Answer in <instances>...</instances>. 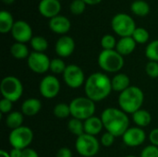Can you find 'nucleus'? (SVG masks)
<instances>
[{
    "label": "nucleus",
    "mask_w": 158,
    "mask_h": 157,
    "mask_svg": "<svg viewBox=\"0 0 158 157\" xmlns=\"http://www.w3.org/2000/svg\"><path fill=\"white\" fill-rule=\"evenodd\" d=\"M85 2L86 5H91V6H94V5H97L99 4L102 0H83Z\"/></svg>",
    "instance_id": "obj_43"
},
{
    "label": "nucleus",
    "mask_w": 158,
    "mask_h": 157,
    "mask_svg": "<svg viewBox=\"0 0 158 157\" xmlns=\"http://www.w3.org/2000/svg\"><path fill=\"white\" fill-rule=\"evenodd\" d=\"M131 10L133 14L139 17H144L150 12V6L146 1L136 0L131 5Z\"/></svg>",
    "instance_id": "obj_26"
},
{
    "label": "nucleus",
    "mask_w": 158,
    "mask_h": 157,
    "mask_svg": "<svg viewBox=\"0 0 158 157\" xmlns=\"http://www.w3.org/2000/svg\"><path fill=\"white\" fill-rule=\"evenodd\" d=\"M86 4L83 0H73L70 3L69 9L70 12L74 15H81L84 12Z\"/></svg>",
    "instance_id": "obj_34"
},
{
    "label": "nucleus",
    "mask_w": 158,
    "mask_h": 157,
    "mask_svg": "<svg viewBox=\"0 0 158 157\" xmlns=\"http://www.w3.org/2000/svg\"><path fill=\"white\" fill-rule=\"evenodd\" d=\"M112 30L120 37L132 36L136 27L133 19L125 13H118L115 15L111 20Z\"/></svg>",
    "instance_id": "obj_8"
},
{
    "label": "nucleus",
    "mask_w": 158,
    "mask_h": 157,
    "mask_svg": "<svg viewBox=\"0 0 158 157\" xmlns=\"http://www.w3.org/2000/svg\"><path fill=\"white\" fill-rule=\"evenodd\" d=\"M2 1L6 5H11V4H13L15 2V0H2Z\"/></svg>",
    "instance_id": "obj_45"
},
{
    "label": "nucleus",
    "mask_w": 158,
    "mask_h": 157,
    "mask_svg": "<svg viewBox=\"0 0 158 157\" xmlns=\"http://www.w3.org/2000/svg\"><path fill=\"white\" fill-rule=\"evenodd\" d=\"M62 76L64 82L71 89H78L84 85L86 81L85 75L81 68L74 64L68 65Z\"/></svg>",
    "instance_id": "obj_10"
},
{
    "label": "nucleus",
    "mask_w": 158,
    "mask_h": 157,
    "mask_svg": "<svg viewBox=\"0 0 158 157\" xmlns=\"http://www.w3.org/2000/svg\"><path fill=\"white\" fill-rule=\"evenodd\" d=\"M118 101L122 111L132 115L142 108L144 101V93L138 86H130L119 93Z\"/></svg>",
    "instance_id": "obj_3"
},
{
    "label": "nucleus",
    "mask_w": 158,
    "mask_h": 157,
    "mask_svg": "<svg viewBox=\"0 0 158 157\" xmlns=\"http://www.w3.org/2000/svg\"><path fill=\"white\" fill-rule=\"evenodd\" d=\"M136 42L132 38V36L129 37H121L117 43L116 51L119 53L122 56L131 55L136 48Z\"/></svg>",
    "instance_id": "obj_19"
},
{
    "label": "nucleus",
    "mask_w": 158,
    "mask_h": 157,
    "mask_svg": "<svg viewBox=\"0 0 158 157\" xmlns=\"http://www.w3.org/2000/svg\"><path fill=\"white\" fill-rule=\"evenodd\" d=\"M14 23L15 21L10 12L6 10H2L0 12V32L7 33L11 31Z\"/></svg>",
    "instance_id": "obj_24"
},
{
    "label": "nucleus",
    "mask_w": 158,
    "mask_h": 157,
    "mask_svg": "<svg viewBox=\"0 0 158 157\" xmlns=\"http://www.w3.org/2000/svg\"><path fill=\"white\" fill-rule=\"evenodd\" d=\"M98 65L107 73H118L124 66L123 56L114 50H102L98 56Z\"/></svg>",
    "instance_id": "obj_4"
},
{
    "label": "nucleus",
    "mask_w": 158,
    "mask_h": 157,
    "mask_svg": "<svg viewBox=\"0 0 158 157\" xmlns=\"http://www.w3.org/2000/svg\"><path fill=\"white\" fill-rule=\"evenodd\" d=\"M11 35L17 43H26L32 39V30L31 25L24 20H17L11 30Z\"/></svg>",
    "instance_id": "obj_13"
},
{
    "label": "nucleus",
    "mask_w": 158,
    "mask_h": 157,
    "mask_svg": "<svg viewBox=\"0 0 158 157\" xmlns=\"http://www.w3.org/2000/svg\"><path fill=\"white\" fill-rule=\"evenodd\" d=\"M126 157H140V156H135V155H128V156Z\"/></svg>",
    "instance_id": "obj_46"
},
{
    "label": "nucleus",
    "mask_w": 158,
    "mask_h": 157,
    "mask_svg": "<svg viewBox=\"0 0 158 157\" xmlns=\"http://www.w3.org/2000/svg\"><path fill=\"white\" fill-rule=\"evenodd\" d=\"M23 121H24V115L22 112L19 111H12L6 117V125L8 129L11 130H16L21 126H23Z\"/></svg>",
    "instance_id": "obj_23"
},
{
    "label": "nucleus",
    "mask_w": 158,
    "mask_h": 157,
    "mask_svg": "<svg viewBox=\"0 0 158 157\" xmlns=\"http://www.w3.org/2000/svg\"><path fill=\"white\" fill-rule=\"evenodd\" d=\"M75 50V42L72 37L68 35L61 36L56 43L55 51L60 58L70 56Z\"/></svg>",
    "instance_id": "obj_15"
},
{
    "label": "nucleus",
    "mask_w": 158,
    "mask_h": 157,
    "mask_svg": "<svg viewBox=\"0 0 158 157\" xmlns=\"http://www.w3.org/2000/svg\"><path fill=\"white\" fill-rule=\"evenodd\" d=\"M149 141L151 144L158 147V128L151 130V132L149 133Z\"/></svg>",
    "instance_id": "obj_40"
},
{
    "label": "nucleus",
    "mask_w": 158,
    "mask_h": 157,
    "mask_svg": "<svg viewBox=\"0 0 158 157\" xmlns=\"http://www.w3.org/2000/svg\"><path fill=\"white\" fill-rule=\"evenodd\" d=\"M101 119L104 128L115 137H122L126 130L130 128V119L124 111L120 108L108 107L101 114Z\"/></svg>",
    "instance_id": "obj_2"
},
{
    "label": "nucleus",
    "mask_w": 158,
    "mask_h": 157,
    "mask_svg": "<svg viewBox=\"0 0 158 157\" xmlns=\"http://www.w3.org/2000/svg\"><path fill=\"white\" fill-rule=\"evenodd\" d=\"M117 41L111 34H106L101 39V46L103 50H114L117 46Z\"/></svg>",
    "instance_id": "obj_33"
},
{
    "label": "nucleus",
    "mask_w": 158,
    "mask_h": 157,
    "mask_svg": "<svg viewBox=\"0 0 158 157\" xmlns=\"http://www.w3.org/2000/svg\"><path fill=\"white\" fill-rule=\"evenodd\" d=\"M56 157H72V152L69 147H62L57 151Z\"/></svg>",
    "instance_id": "obj_39"
},
{
    "label": "nucleus",
    "mask_w": 158,
    "mask_h": 157,
    "mask_svg": "<svg viewBox=\"0 0 158 157\" xmlns=\"http://www.w3.org/2000/svg\"><path fill=\"white\" fill-rule=\"evenodd\" d=\"M116 137L111 134L110 132L106 131L102 136H101V140H100V143L105 146V147H110L114 144Z\"/></svg>",
    "instance_id": "obj_38"
},
{
    "label": "nucleus",
    "mask_w": 158,
    "mask_h": 157,
    "mask_svg": "<svg viewBox=\"0 0 158 157\" xmlns=\"http://www.w3.org/2000/svg\"><path fill=\"white\" fill-rule=\"evenodd\" d=\"M145 56L150 61L158 62V40H155L148 43L145 48Z\"/></svg>",
    "instance_id": "obj_30"
},
{
    "label": "nucleus",
    "mask_w": 158,
    "mask_h": 157,
    "mask_svg": "<svg viewBox=\"0 0 158 157\" xmlns=\"http://www.w3.org/2000/svg\"><path fill=\"white\" fill-rule=\"evenodd\" d=\"M13 108V102L10 100L2 98L0 101V111L2 115H8L9 113L12 112Z\"/></svg>",
    "instance_id": "obj_37"
},
{
    "label": "nucleus",
    "mask_w": 158,
    "mask_h": 157,
    "mask_svg": "<svg viewBox=\"0 0 158 157\" xmlns=\"http://www.w3.org/2000/svg\"><path fill=\"white\" fill-rule=\"evenodd\" d=\"M42 109V103L37 98L26 99L21 105V112L24 116L33 117L37 115Z\"/></svg>",
    "instance_id": "obj_20"
},
{
    "label": "nucleus",
    "mask_w": 158,
    "mask_h": 157,
    "mask_svg": "<svg viewBox=\"0 0 158 157\" xmlns=\"http://www.w3.org/2000/svg\"><path fill=\"white\" fill-rule=\"evenodd\" d=\"M68 130L71 134L79 137L84 134V123L81 119L72 118L68 122Z\"/></svg>",
    "instance_id": "obj_27"
},
{
    "label": "nucleus",
    "mask_w": 158,
    "mask_h": 157,
    "mask_svg": "<svg viewBox=\"0 0 158 157\" xmlns=\"http://www.w3.org/2000/svg\"><path fill=\"white\" fill-rule=\"evenodd\" d=\"M100 142L95 136L84 133L77 137L75 148L81 157H94L98 154L100 150Z\"/></svg>",
    "instance_id": "obj_7"
},
{
    "label": "nucleus",
    "mask_w": 158,
    "mask_h": 157,
    "mask_svg": "<svg viewBox=\"0 0 158 157\" xmlns=\"http://www.w3.org/2000/svg\"><path fill=\"white\" fill-rule=\"evenodd\" d=\"M132 120L136 125V127L143 129L150 125L152 121V116L147 110L141 108L140 110L132 114Z\"/></svg>",
    "instance_id": "obj_22"
},
{
    "label": "nucleus",
    "mask_w": 158,
    "mask_h": 157,
    "mask_svg": "<svg viewBox=\"0 0 158 157\" xmlns=\"http://www.w3.org/2000/svg\"><path fill=\"white\" fill-rule=\"evenodd\" d=\"M10 53L12 56L16 59H25L30 56L29 48L25 43H14L10 47Z\"/></svg>",
    "instance_id": "obj_25"
},
{
    "label": "nucleus",
    "mask_w": 158,
    "mask_h": 157,
    "mask_svg": "<svg viewBox=\"0 0 158 157\" xmlns=\"http://www.w3.org/2000/svg\"><path fill=\"white\" fill-rule=\"evenodd\" d=\"M53 113L56 118H60V119L69 118V116H71L69 104H66V103L56 104L53 109Z\"/></svg>",
    "instance_id": "obj_29"
},
{
    "label": "nucleus",
    "mask_w": 158,
    "mask_h": 157,
    "mask_svg": "<svg viewBox=\"0 0 158 157\" xmlns=\"http://www.w3.org/2000/svg\"><path fill=\"white\" fill-rule=\"evenodd\" d=\"M0 157H10L9 155V153L5 151V150H0Z\"/></svg>",
    "instance_id": "obj_44"
},
{
    "label": "nucleus",
    "mask_w": 158,
    "mask_h": 157,
    "mask_svg": "<svg viewBox=\"0 0 158 157\" xmlns=\"http://www.w3.org/2000/svg\"><path fill=\"white\" fill-rule=\"evenodd\" d=\"M149 32L146 29L142 27H137L132 34V38L136 42V43H145L149 40Z\"/></svg>",
    "instance_id": "obj_31"
},
{
    "label": "nucleus",
    "mask_w": 158,
    "mask_h": 157,
    "mask_svg": "<svg viewBox=\"0 0 158 157\" xmlns=\"http://www.w3.org/2000/svg\"><path fill=\"white\" fill-rule=\"evenodd\" d=\"M30 43L34 52L44 53L48 48V42L43 36H33Z\"/></svg>",
    "instance_id": "obj_28"
},
{
    "label": "nucleus",
    "mask_w": 158,
    "mask_h": 157,
    "mask_svg": "<svg viewBox=\"0 0 158 157\" xmlns=\"http://www.w3.org/2000/svg\"><path fill=\"white\" fill-rule=\"evenodd\" d=\"M51 59L44 53L31 52L27 58V64L29 68L37 74H44L50 70Z\"/></svg>",
    "instance_id": "obj_11"
},
{
    "label": "nucleus",
    "mask_w": 158,
    "mask_h": 157,
    "mask_svg": "<svg viewBox=\"0 0 158 157\" xmlns=\"http://www.w3.org/2000/svg\"><path fill=\"white\" fill-rule=\"evenodd\" d=\"M67 68L66 63L60 57H56L51 60L50 63V71L54 74H63Z\"/></svg>",
    "instance_id": "obj_32"
},
{
    "label": "nucleus",
    "mask_w": 158,
    "mask_h": 157,
    "mask_svg": "<svg viewBox=\"0 0 158 157\" xmlns=\"http://www.w3.org/2000/svg\"><path fill=\"white\" fill-rule=\"evenodd\" d=\"M112 90L117 93H122L131 86L130 77L125 73H117L111 79Z\"/></svg>",
    "instance_id": "obj_21"
},
{
    "label": "nucleus",
    "mask_w": 158,
    "mask_h": 157,
    "mask_svg": "<svg viewBox=\"0 0 158 157\" xmlns=\"http://www.w3.org/2000/svg\"><path fill=\"white\" fill-rule=\"evenodd\" d=\"M123 143L129 147H138L146 140L145 131L139 127H130L121 137Z\"/></svg>",
    "instance_id": "obj_14"
},
{
    "label": "nucleus",
    "mask_w": 158,
    "mask_h": 157,
    "mask_svg": "<svg viewBox=\"0 0 158 157\" xmlns=\"http://www.w3.org/2000/svg\"><path fill=\"white\" fill-rule=\"evenodd\" d=\"M70 27L71 23L69 19L65 16L58 15L56 17L50 19L49 20L50 30L57 34H66L70 30Z\"/></svg>",
    "instance_id": "obj_17"
},
{
    "label": "nucleus",
    "mask_w": 158,
    "mask_h": 157,
    "mask_svg": "<svg viewBox=\"0 0 158 157\" xmlns=\"http://www.w3.org/2000/svg\"><path fill=\"white\" fill-rule=\"evenodd\" d=\"M60 81L54 75L44 76L39 84V92L45 99H53L56 97L60 92Z\"/></svg>",
    "instance_id": "obj_12"
},
{
    "label": "nucleus",
    "mask_w": 158,
    "mask_h": 157,
    "mask_svg": "<svg viewBox=\"0 0 158 157\" xmlns=\"http://www.w3.org/2000/svg\"><path fill=\"white\" fill-rule=\"evenodd\" d=\"M22 157H39V155L35 150L29 147L22 150Z\"/></svg>",
    "instance_id": "obj_41"
},
{
    "label": "nucleus",
    "mask_w": 158,
    "mask_h": 157,
    "mask_svg": "<svg viewBox=\"0 0 158 157\" xmlns=\"http://www.w3.org/2000/svg\"><path fill=\"white\" fill-rule=\"evenodd\" d=\"M33 140L32 130L26 126H21L16 130L10 131L8 136V142L12 148L24 150L29 148Z\"/></svg>",
    "instance_id": "obj_9"
},
{
    "label": "nucleus",
    "mask_w": 158,
    "mask_h": 157,
    "mask_svg": "<svg viewBox=\"0 0 158 157\" xmlns=\"http://www.w3.org/2000/svg\"><path fill=\"white\" fill-rule=\"evenodd\" d=\"M84 123V133L95 136L100 134L104 129V124L101 118L93 116L90 118L83 121Z\"/></svg>",
    "instance_id": "obj_18"
},
{
    "label": "nucleus",
    "mask_w": 158,
    "mask_h": 157,
    "mask_svg": "<svg viewBox=\"0 0 158 157\" xmlns=\"http://www.w3.org/2000/svg\"><path fill=\"white\" fill-rule=\"evenodd\" d=\"M10 157H22V150L12 148L9 152Z\"/></svg>",
    "instance_id": "obj_42"
},
{
    "label": "nucleus",
    "mask_w": 158,
    "mask_h": 157,
    "mask_svg": "<svg viewBox=\"0 0 158 157\" xmlns=\"http://www.w3.org/2000/svg\"><path fill=\"white\" fill-rule=\"evenodd\" d=\"M140 157H158V147L153 144L145 146L142 150Z\"/></svg>",
    "instance_id": "obj_36"
},
{
    "label": "nucleus",
    "mask_w": 158,
    "mask_h": 157,
    "mask_svg": "<svg viewBox=\"0 0 158 157\" xmlns=\"http://www.w3.org/2000/svg\"><path fill=\"white\" fill-rule=\"evenodd\" d=\"M0 92L3 98L10 100L13 103L17 102L23 94L22 82L15 76H6L0 83Z\"/></svg>",
    "instance_id": "obj_6"
},
{
    "label": "nucleus",
    "mask_w": 158,
    "mask_h": 157,
    "mask_svg": "<svg viewBox=\"0 0 158 157\" xmlns=\"http://www.w3.org/2000/svg\"><path fill=\"white\" fill-rule=\"evenodd\" d=\"M145 72L152 79L158 78V62L149 61L145 66Z\"/></svg>",
    "instance_id": "obj_35"
},
{
    "label": "nucleus",
    "mask_w": 158,
    "mask_h": 157,
    "mask_svg": "<svg viewBox=\"0 0 158 157\" xmlns=\"http://www.w3.org/2000/svg\"><path fill=\"white\" fill-rule=\"evenodd\" d=\"M38 9L42 16L52 19L58 16L61 10V4L59 0H41Z\"/></svg>",
    "instance_id": "obj_16"
},
{
    "label": "nucleus",
    "mask_w": 158,
    "mask_h": 157,
    "mask_svg": "<svg viewBox=\"0 0 158 157\" xmlns=\"http://www.w3.org/2000/svg\"><path fill=\"white\" fill-rule=\"evenodd\" d=\"M112 91L111 79L103 72L92 73L84 83L85 95L94 102L105 100Z\"/></svg>",
    "instance_id": "obj_1"
},
{
    "label": "nucleus",
    "mask_w": 158,
    "mask_h": 157,
    "mask_svg": "<svg viewBox=\"0 0 158 157\" xmlns=\"http://www.w3.org/2000/svg\"><path fill=\"white\" fill-rule=\"evenodd\" d=\"M59 1H60V0H59Z\"/></svg>",
    "instance_id": "obj_47"
},
{
    "label": "nucleus",
    "mask_w": 158,
    "mask_h": 157,
    "mask_svg": "<svg viewBox=\"0 0 158 157\" xmlns=\"http://www.w3.org/2000/svg\"><path fill=\"white\" fill-rule=\"evenodd\" d=\"M71 117L82 121L90 118L95 112V102L86 96H79L69 103Z\"/></svg>",
    "instance_id": "obj_5"
}]
</instances>
